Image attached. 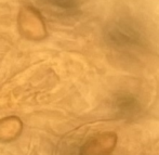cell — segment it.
I'll return each instance as SVG.
<instances>
[{
	"label": "cell",
	"mask_w": 159,
	"mask_h": 155,
	"mask_svg": "<svg viewBox=\"0 0 159 155\" xmlns=\"http://www.w3.org/2000/svg\"><path fill=\"white\" fill-rule=\"evenodd\" d=\"M105 40L111 49L128 55L140 54L147 47L142 26L129 16H120L111 21L105 30Z\"/></svg>",
	"instance_id": "cell-1"
},
{
	"label": "cell",
	"mask_w": 159,
	"mask_h": 155,
	"mask_svg": "<svg viewBox=\"0 0 159 155\" xmlns=\"http://www.w3.org/2000/svg\"><path fill=\"white\" fill-rule=\"evenodd\" d=\"M114 105H115L116 110L118 113L122 114L125 116L128 115H133L134 113L139 111V102L131 94H119L114 101Z\"/></svg>",
	"instance_id": "cell-3"
},
{
	"label": "cell",
	"mask_w": 159,
	"mask_h": 155,
	"mask_svg": "<svg viewBox=\"0 0 159 155\" xmlns=\"http://www.w3.org/2000/svg\"><path fill=\"white\" fill-rule=\"evenodd\" d=\"M47 4L62 12L70 13L77 9L78 0H43Z\"/></svg>",
	"instance_id": "cell-4"
},
{
	"label": "cell",
	"mask_w": 159,
	"mask_h": 155,
	"mask_svg": "<svg viewBox=\"0 0 159 155\" xmlns=\"http://www.w3.org/2000/svg\"><path fill=\"white\" fill-rule=\"evenodd\" d=\"M117 144L115 132H103L91 138L84 148V155H111Z\"/></svg>",
	"instance_id": "cell-2"
}]
</instances>
